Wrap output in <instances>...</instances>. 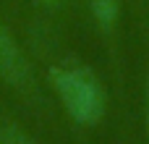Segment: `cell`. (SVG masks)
Masks as SVG:
<instances>
[{
	"mask_svg": "<svg viewBox=\"0 0 149 144\" xmlns=\"http://www.w3.org/2000/svg\"><path fill=\"white\" fill-rule=\"evenodd\" d=\"M0 144H37L18 123H3L0 126Z\"/></svg>",
	"mask_w": 149,
	"mask_h": 144,
	"instance_id": "obj_4",
	"label": "cell"
},
{
	"mask_svg": "<svg viewBox=\"0 0 149 144\" xmlns=\"http://www.w3.org/2000/svg\"><path fill=\"white\" fill-rule=\"evenodd\" d=\"M47 84L68 118L79 126H97L107 110V92L100 76L84 63H55L47 71Z\"/></svg>",
	"mask_w": 149,
	"mask_h": 144,
	"instance_id": "obj_1",
	"label": "cell"
},
{
	"mask_svg": "<svg viewBox=\"0 0 149 144\" xmlns=\"http://www.w3.org/2000/svg\"><path fill=\"white\" fill-rule=\"evenodd\" d=\"M39 5H47V8H55V5H60L63 0H37Z\"/></svg>",
	"mask_w": 149,
	"mask_h": 144,
	"instance_id": "obj_5",
	"label": "cell"
},
{
	"mask_svg": "<svg viewBox=\"0 0 149 144\" xmlns=\"http://www.w3.org/2000/svg\"><path fill=\"white\" fill-rule=\"evenodd\" d=\"M92 21L102 31H113L120 21V0H86Z\"/></svg>",
	"mask_w": 149,
	"mask_h": 144,
	"instance_id": "obj_3",
	"label": "cell"
},
{
	"mask_svg": "<svg viewBox=\"0 0 149 144\" xmlns=\"http://www.w3.org/2000/svg\"><path fill=\"white\" fill-rule=\"evenodd\" d=\"M144 115H147V131H149V84H147V113Z\"/></svg>",
	"mask_w": 149,
	"mask_h": 144,
	"instance_id": "obj_6",
	"label": "cell"
},
{
	"mask_svg": "<svg viewBox=\"0 0 149 144\" xmlns=\"http://www.w3.org/2000/svg\"><path fill=\"white\" fill-rule=\"evenodd\" d=\"M31 79H34V68L26 50L21 47L10 26L0 18V81H5L13 89H26Z\"/></svg>",
	"mask_w": 149,
	"mask_h": 144,
	"instance_id": "obj_2",
	"label": "cell"
}]
</instances>
